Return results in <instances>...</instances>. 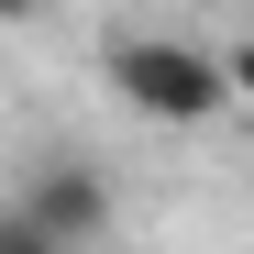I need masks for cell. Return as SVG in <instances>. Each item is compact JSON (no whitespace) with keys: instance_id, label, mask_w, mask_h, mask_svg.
<instances>
[{"instance_id":"3957f363","label":"cell","mask_w":254,"mask_h":254,"mask_svg":"<svg viewBox=\"0 0 254 254\" xmlns=\"http://www.w3.org/2000/svg\"><path fill=\"white\" fill-rule=\"evenodd\" d=\"M0 254H56V243H45V232H33V221H22V210H11V199H0Z\"/></svg>"},{"instance_id":"7a4b0ae2","label":"cell","mask_w":254,"mask_h":254,"mask_svg":"<svg viewBox=\"0 0 254 254\" xmlns=\"http://www.w3.org/2000/svg\"><path fill=\"white\" fill-rule=\"evenodd\" d=\"M11 210H22V221L45 232L56 254H89V243L111 232V177H100L89 155H45V166L11 188Z\"/></svg>"},{"instance_id":"277c9868","label":"cell","mask_w":254,"mask_h":254,"mask_svg":"<svg viewBox=\"0 0 254 254\" xmlns=\"http://www.w3.org/2000/svg\"><path fill=\"white\" fill-rule=\"evenodd\" d=\"M221 89H232V100H243V111H254V33H243V45H232V56H221Z\"/></svg>"},{"instance_id":"6da1fadb","label":"cell","mask_w":254,"mask_h":254,"mask_svg":"<svg viewBox=\"0 0 254 254\" xmlns=\"http://www.w3.org/2000/svg\"><path fill=\"white\" fill-rule=\"evenodd\" d=\"M100 77H111V89L133 100L144 122H166V133H199V122H221V111H232L221 56H210V45H188V33H111Z\"/></svg>"},{"instance_id":"5b68a950","label":"cell","mask_w":254,"mask_h":254,"mask_svg":"<svg viewBox=\"0 0 254 254\" xmlns=\"http://www.w3.org/2000/svg\"><path fill=\"white\" fill-rule=\"evenodd\" d=\"M0 11H33V0H0Z\"/></svg>"}]
</instances>
